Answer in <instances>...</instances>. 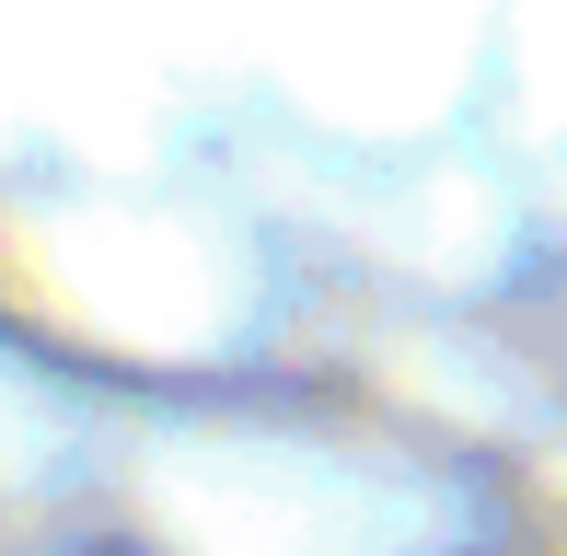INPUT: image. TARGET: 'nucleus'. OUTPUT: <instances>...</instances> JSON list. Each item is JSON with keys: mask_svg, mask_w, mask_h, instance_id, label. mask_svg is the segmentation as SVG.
<instances>
[]
</instances>
